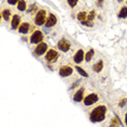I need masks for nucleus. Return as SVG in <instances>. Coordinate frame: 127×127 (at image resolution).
Masks as SVG:
<instances>
[{
	"mask_svg": "<svg viewBox=\"0 0 127 127\" xmlns=\"http://www.w3.org/2000/svg\"><path fill=\"white\" fill-rule=\"evenodd\" d=\"M18 9L20 11H25V9H26V2L23 1V0H20L18 2Z\"/></svg>",
	"mask_w": 127,
	"mask_h": 127,
	"instance_id": "a211bd4d",
	"label": "nucleus"
},
{
	"mask_svg": "<svg viewBox=\"0 0 127 127\" xmlns=\"http://www.w3.org/2000/svg\"><path fill=\"white\" fill-rule=\"evenodd\" d=\"M70 47H71L70 41L66 39H61L59 42H58V48H59L61 51H63V52H66V51L70 49Z\"/></svg>",
	"mask_w": 127,
	"mask_h": 127,
	"instance_id": "39448f33",
	"label": "nucleus"
},
{
	"mask_svg": "<svg viewBox=\"0 0 127 127\" xmlns=\"http://www.w3.org/2000/svg\"><path fill=\"white\" fill-rule=\"evenodd\" d=\"M83 23V25H86V26H92V23L90 22V21H85V22H82Z\"/></svg>",
	"mask_w": 127,
	"mask_h": 127,
	"instance_id": "393cba45",
	"label": "nucleus"
},
{
	"mask_svg": "<svg viewBox=\"0 0 127 127\" xmlns=\"http://www.w3.org/2000/svg\"><path fill=\"white\" fill-rule=\"evenodd\" d=\"M20 19H21V16L18 15V14L13 15L12 22H11V27H12L13 30H16L18 27H20Z\"/></svg>",
	"mask_w": 127,
	"mask_h": 127,
	"instance_id": "9b49d317",
	"label": "nucleus"
},
{
	"mask_svg": "<svg viewBox=\"0 0 127 127\" xmlns=\"http://www.w3.org/2000/svg\"><path fill=\"white\" fill-rule=\"evenodd\" d=\"M125 124H126V126H127V113L125 115Z\"/></svg>",
	"mask_w": 127,
	"mask_h": 127,
	"instance_id": "bb28decb",
	"label": "nucleus"
},
{
	"mask_svg": "<svg viewBox=\"0 0 127 127\" xmlns=\"http://www.w3.org/2000/svg\"><path fill=\"white\" fill-rule=\"evenodd\" d=\"M111 127H113V126H111Z\"/></svg>",
	"mask_w": 127,
	"mask_h": 127,
	"instance_id": "cd10ccee",
	"label": "nucleus"
},
{
	"mask_svg": "<svg viewBox=\"0 0 127 127\" xmlns=\"http://www.w3.org/2000/svg\"><path fill=\"white\" fill-rule=\"evenodd\" d=\"M47 49H48V46L46 42H41V44H39L38 46L36 47L35 49V53L37 54V56H42L46 51H47Z\"/></svg>",
	"mask_w": 127,
	"mask_h": 127,
	"instance_id": "6e6552de",
	"label": "nucleus"
},
{
	"mask_svg": "<svg viewBox=\"0 0 127 127\" xmlns=\"http://www.w3.org/2000/svg\"><path fill=\"white\" fill-rule=\"evenodd\" d=\"M106 114V108L104 105H99L97 108H95L90 113V121L92 123H98L102 122L105 118Z\"/></svg>",
	"mask_w": 127,
	"mask_h": 127,
	"instance_id": "f257e3e1",
	"label": "nucleus"
},
{
	"mask_svg": "<svg viewBox=\"0 0 127 127\" xmlns=\"http://www.w3.org/2000/svg\"><path fill=\"white\" fill-rule=\"evenodd\" d=\"M44 38L42 33L40 31H35L31 36V42L32 44H41V40Z\"/></svg>",
	"mask_w": 127,
	"mask_h": 127,
	"instance_id": "7ed1b4c3",
	"label": "nucleus"
},
{
	"mask_svg": "<svg viewBox=\"0 0 127 127\" xmlns=\"http://www.w3.org/2000/svg\"><path fill=\"white\" fill-rule=\"evenodd\" d=\"M1 15L3 16V20H5V21H8V20L10 19V11L8 10V9H5L2 11V13H1Z\"/></svg>",
	"mask_w": 127,
	"mask_h": 127,
	"instance_id": "6ab92c4d",
	"label": "nucleus"
},
{
	"mask_svg": "<svg viewBox=\"0 0 127 127\" xmlns=\"http://www.w3.org/2000/svg\"><path fill=\"white\" fill-rule=\"evenodd\" d=\"M95 15H96V13H95V11H94V10L90 11V13L88 14V18H87V20H88V21H90V22H91L92 20L95 19Z\"/></svg>",
	"mask_w": 127,
	"mask_h": 127,
	"instance_id": "412c9836",
	"label": "nucleus"
},
{
	"mask_svg": "<svg viewBox=\"0 0 127 127\" xmlns=\"http://www.w3.org/2000/svg\"><path fill=\"white\" fill-rule=\"evenodd\" d=\"M76 71L78 72V73L82 75V76H84V77H88V73L86 72L85 70H83L82 67H79V66H76Z\"/></svg>",
	"mask_w": 127,
	"mask_h": 127,
	"instance_id": "aec40b11",
	"label": "nucleus"
},
{
	"mask_svg": "<svg viewBox=\"0 0 127 127\" xmlns=\"http://www.w3.org/2000/svg\"><path fill=\"white\" fill-rule=\"evenodd\" d=\"M87 18H88V14L86 12H79L78 14H77V19H78L80 22L87 21Z\"/></svg>",
	"mask_w": 127,
	"mask_h": 127,
	"instance_id": "2eb2a0df",
	"label": "nucleus"
},
{
	"mask_svg": "<svg viewBox=\"0 0 127 127\" xmlns=\"http://www.w3.org/2000/svg\"><path fill=\"white\" fill-rule=\"evenodd\" d=\"M94 54H95V50L94 49H90V50L88 51L87 53H86V56H85V59H86V62H89L91 60V58L94 57Z\"/></svg>",
	"mask_w": 127,
	"mask_h": 127,
	"instance_id": "f3484780",
	"label": "nucleus"
},
{
	"mask_svg": "<svg viewBox=\"0 0 127 127\" xmlns=\"http://www.w3.org/2000/svg\"><path fill=\"white\" fill-rule=\"evenodd\" d=\"M83 95H84V89L82 88V89H79V90L74 95V101H76V102L82 101L83 100Z\"/></svg>",
	"mask_w": 127,
	"mask_h": 127,
	"instance_id": "ddd939ff",
	"label": "nucleus"
},
{
	"mask_svg": "<svg viewBox=\"0 0 127 127\" xmlns=\"http://www.w3.org/2000/svg\"><path fill=\"white\" fill-rule=\"evenodd\" d=\"M56 23H57L56 15H54V14H50L49 18L47 19V21H46V26L47 27H52V26L56 25Z\"/></svg>",
	"mask_w": 127,
	"mask_h": 127,
	"instance_id": "9d476101",
	"label": "nucleus"
},
{
	"mask_svg": "<svg viewBox=\"0 0 127 127\" xmlns=\"http://www.w3.org/2000/svg\"><path fill=\"white\" fill-rule=\"evenodd\" d=\"M72 73H73V68L68 65L62 66L59 70V74H60V76H62V77H66V76H68V75H71Z\"/></svg>",
	"mask_w": 127,
	"mask_h": 127,
	"instance_id": "0eeeda50",
	"label": "nucleus"
},
{
	"mask_svg": "<svg viewBox=\"0 0 127 127\" xmlns=\"http://www.w3.org/2000/svg\"><path fill=\"white\" fill-rule=\"evenodd\" d=\"M126 103H127V99H126V98H124V99H122V100L120 101L118 105H120L121 108H123V106H125V105H126Z\"/></svg>",
	"mask_w": 127,
	"mask_h": 127,
	"instance_id": "4be33fe9",
	"label": "nucleus"
},
{
	"mask_svg": "<svg viewBox=\"0 0 127 127\" xmlns=\"http://www.w3.org/2000/svg\"><path fill=\"white\" fill-rule=\"evenodd\" d=\"M102 68H103V61H99L92 66V70H94L95 72H97V73H99V72L102 71Z\"/></svg>",
	"mask_w": 127,
	"mask_h": 127,
	"instance_id": "4468645a",
	"label": "nucleus"
},
{
	"mask_svg": "<svg viewBox=\"0 0 127 127\" xmlns=\"http://www.w3.org/2000/svg\"><path fill=\"white\" fill-rule=\"evenodd\" d=\"M19 1H16V0H8V3L10 4H16Z\"/></svg>",
	"mask_w": 127,
	"mask_h": 127,
	"instance_id": "a878e982",
	"label": "nucleus"
},
{
	"mask_svg": "<svg viewBox=\"0 0 127 127\" xmlns=\"http://www.w3.org/2000/svg\"><path fill=\"white\" fill-rule=\"evenodd\" d=\"M84 59H85V53H84V50L79 49V50L77 51V52L75 53V56H74V62L76 63V64H78V63L82 62Z\"/></svg>",
	"mask_w": 127,
	"mask_h": 127,
	"instance_id": "1a4fd4ad",
	"label": "nucleus"
},
{
	"mask_svg": "<svg viewBox=\"0 0 127 127\" xmlns=\"http://www.w3.org/2000/svg\"><path fill=\"white\" fill-rule=\"evenodd\" d=\"M118 16H120V18H122V19L127 18V7H122L120 13H118Z\"/></svg>",
	"mask_w": 127,
	"mask_h": 127,
	"instance_id": "dca6fc26",
	"label": "nucleus"
},
{
	"mask_svg": "<svg viewBox=\"0 0 127 127\" xmlns=\"http://www.w3.org/2000/svg\"><path fill=\"white\" fill-rule=\"evenodd\" d=\"M46 21H47V20H46V11L45 10L38 11V13H37L35 16V24L38 25V26H41Z\"/></svg>",
	"mask_w": 127,
	"mask_h": 127,
	"instance_id": "f03ea898",
	"label": "nucleus"
},
{
	"mask_svg": "<svg viewBox=\"0 0 127 127\" xmlns=\"http://www.w3.org/2000/svg\"><path fill=\"white\" fill-rule=\"evenodd\" d=\"M58 58H59V53H58L56 50H53V49L49 50L47 54H46V60H47L48 62H56Z\"/></svg>",
	"mask_w": 127,
	"mask_h": 127,
	"instance_id": "20e7f679",
	"label": "nucleus"
},
{
	"mask_svg": "<svg viewBox=\"0 0 127 127\" xmlns=\"http://www.w3.org/2000/svg\"><path fill=\"white\" fill-rule=\"evenodd\" d=\"M97 101H98V95L97 94H90L84 99L85 105H91V104H94L95 102H97Z\"/></svg>",
	"mask_w": 127,
	"mask_h": 127,
	"instance_id": "423d86ee",
	"label": "nucleus"
},
{
	"mask_svg": "<svg viewBox=\"0 0 127 127\" xmlns=\"http://www.w3.org/2000/svg\"><path fill=\"white\" fill-rule=\"evenodd\" d=\"M68 4H70L72 8H74L75 5L77 4V0H68Z\"/></svg>",
	"mask_w": 127,
	"mask_h": 127,
	"instance_id": "5701e85b",
	"label": "nucleus"
},
{
	"mask_svg": "<svg viewBox=\"0 0 127 127\" xmlns=\"http://www.w3.org/2000/svg\"><path fill=\"white\" fill-rule=\"evenodd\" d=\"M117 125H120V122H118V120H117V117H115L113 121H112V126L115 127V126H117Z\"/></svg>",
	"mask_w": 127,
	"mask_h": 127,
	"instance_id": "b1692460",
	"label": "nucleus"
},
{
	"mask_svg": "<svg viewBox=\"0 0 127 127\" xmlns=\"http://www.w3.org/2000/svg\"><path fill=\"white\" fill-rule=\"evenodd\" d=\"M28 30H30V24L26 22H24L23 24L20 25V27H19V31H20V33H22V34H26Z\"/></svg>",
	"mask_w": 127,
	"mask_h": 127,
	"instance_id": "f8f14e48",
	"label": "nucleus"
}]
</instances>
